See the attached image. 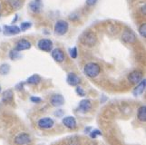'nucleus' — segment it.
<instances>
[{
	"mask_svg": "<svg viewBox=\"0 0 146 145\" xmlns=\"http://www.w3.org/2000/svg\"><path fill=\"white\" fill-rule=\"evenodd\" d=\"M84 72L90 78H95L101 72L99 64L95 63H89L84 68Z\"/></svg>",
	"mask_w": 146,
	"mask_h": 145,
	"instance_id": "obj_1",
	"label": "nucleus"
},
{
	"mask_svg": "<svg viewBox=\"0 0 146 145\" xmlns=\"http://www.w3.org/2000/svg\"><path fill=\"white\" fill-rule=\"evenodd\" d=\"M20 33V28L17 26H4V34L7 36H13Z\"/></svg>",
	"mask_w": 146,
	"mask_h": 145,
	"instance_id": "obj_13",
	"label": "nucleus"
},
{
	"mask_svg": "<svg viewBox=\"0 0 146 145\" xmlns=\"http://www.w3.org/2000/svg\"><path fill=\"white\" fill-rule=\"evenodd\" d=\"M137 117L141 122H144L146 121V106H141L138 110V113H137Z\"/></svg>",
	"mask_w": 146,
	"mask_h": 145,
	"instance_id": "obj_19",
	"label": "nucleus"
},
{
	"mask_svg": "<svg viewBox=\"0 0 146 145\" xmlns=\"http://www.w3.org/2000/svg\"><path fill=\"white\" fill-rule=\"evenodd\" d=\"M0 31H1V29H0Z\"/></svg>",
	"mask_w": 146,
	"mask_h": 145,
	"instance_id": "obj_33",
	"label": "nucleus"
},
{
	"mask_svg": "<svg viewBox=\"0 0 146 145\" xmlns=\"http://www.w3.org/2000/svg\"><path fill=\"white\" fill-rule=\"evenodd\" d=\"M63 123L65 127L70 130H74L76 128V120L73 116H66L63 119Z\"/></svg>",
	"mask_w": 146,
	"mask_h": 145,
	"instance_id": "obj_10",
	"label": "nucleus"
},
{
	"mask_svg": "<svg viewBox=\"0 0 146 145\" xmlns=\"http://www.w3.org/2000/svg\"><path fill=\"white\" fill-rule=\"evenodd\" d=\"M99 135H102V132H101L100 131H98V130H94V131H92L91 133H90V137L93 138V139H95Z\"/></svg>",
	"mask_w": 146,
	"mask_h": 145,
	"instance_id": "obj_27",
	"label": "nucleus"
},
{
	"mask_svg": "<svg viewBox=\"0 0 146 145\" xmlns=\"http://www.w3.org/2000/svg\"><path fill=\"white\" fill-rule=\"evenodd\" d=\"M30 101L32 103H39L42 102V99L40 97H36V96H32L30 97Z\"/></svg>",
	"mask_w": 146,
	"mask_h": 145,
	"instance_id": "obj_29",
	"label": "nucleus"
},
{
	"mask_svg": "<svg viewBox=\"0 0 146 145\" xmlns=\"http://www.w3.org/2000/svg\"><path fill=\"white\" fill-rule=\"evenodd\" d=\"M52 56H53V58L55 60V61L59 62V63L63 62L64 60V52L62 51L61 49H58V48L53 50Z\"/></svg>",
	"mask_w": 146,
	"mask_h": 145,
	"instance_id": "obj_15",
	"label": "nucleus"
},
{
	"mask_svg": "<svg viewBox=\"0 0 146 145\" xmlns=\"http://www.w3.org/2000/svg\"><path fill=\"white\" fill-rule=\"evenodd\" d=\"M91 108H92V103H91L90 100L84 99V100H82V101L79 103L78 109H79L80 112L87 113V112L90 111V110H91Z\"/></svg>",
	"mask_w": 146,
	"mask_h": 145,
	"instance_id": "obj_12",
	"label": "nucleus"
},
{
	"mask_svg": "<svg viewBox=\"0 0 146 145\" xmlns=\"http://www.w3.org/2000/svg\"><path fill=\"white\" fill-rule=\"evenodd\" d=\"M145 86H146V81H145V79H144V80H142V81L139 83L138 85L134 88L133 92V95H135V96L141 95V94H142L144 92Z\"/></svg>",
	"mask_w": 146,
	"mask_h": 145,
	"instance_id": "obj_16",
	"label": "nucleus"
},
{
	"mask_svg": "<svg viewBox=\"0 0 146 145\" xmlns=\"http://www.w3.org/2000/svg\"><path fill=\"white\" fill-rule=\"evenodd\" d=\"M38 127L40 129H43V130H47V129H50V128H52L54 126V121H53V119L51 118H48V117H46V118H42V119H40L38 122Z\"/></svg>",
	"mask_w": 146,
	"mask_h": 145,
	"instance_id": "obj_6",
	"label": "nucleus"
},
{
	"mask_svg": "<svg viewBox=\"0 0 146 145\" xmlns=\"http://www.w3.org/2000/svg\"><path fill=\"white\" fill-rule=\"evenodd\" d=\"M143 14H145V6H144V7H143Z\"/></svg>",
	"mask_w": 146,
	"mask_h": 145,
	"instance_id": "obj_31",
	"label": "nucleus"
},
{
	"mask_svg": "<svg viewBox=\"0 0 146 145\" xmlns=\"http://www.w3.org/2000/svg\"><path fill=\"white\" fill-rule=\"evenodd\" d=\"M30 47H31V43L26 39H21L17 42L15 50L17 52H21V51H24V50L29 49Z\"/></svg>",
	"mask_w": 146,
	"mask_h": 145,
	"instance_id": "obj_9",
	"label": "nucleus"
},
{
	"mask_svg": "<svg viewBox=\"0 0 146 145\" xmlns=\"http://www.w3.org/2000/svg\"><path fill=\"white\" fill-rule=\"evenodd\" d=\"M0 92H1V86H0Z\"/></svg>",
	"mask_w": 146,
	"mask_h": 145,
	"instance_id": "obj_32",
	"label": "nucleus"
},
{
	"mask_svg": "<svg viewBox=\"0 0 146 145\" xmlns=\"http://www.w3.org/2000/svg\"><path fill=\"white\" fill-rule=\"evenodd\" d=\"M80 41L84 46H93L94 44L96 43L97 37L95 36V34L93 32H85L83 34V36L80 38Z\"/></svg>",
	"mask_w": 146,
	"mask_h": 145,
	"instance_id": "obj_2",
	"label": "nucleus"
},
{
	"mask_svg": "<svg viewBox=\"0 0 146 145\" xmlns=\"http://www.w3.org/2000/svg\"><path fill=\"white\" fill-rule=\"evenodd\" d=\"M76 93H77V94L79 96H84L85 95V93H84V89L82 88V87H80V86H77L76 87Z\"/></svg>",
	"mask_w": 146,
	"mask_h": 145,
	"instance_id": "obj_28",
	"label": "nucleus"
},
{
	"mask_svg": "<svg viewBox=\"0 0 146 145\" xmlns=\"http://www.w3.org/2000/svg\"><path fill=\"white\" fill-rule=\"evenodd\" d=\"M40 82H41V77L38 74H33L27 80V83L28 84H38Z\"/></svg>",
	"mask_w": 146,
	"mask_h": 145,
	"instance_id": "obj_20",
	"label": "nucleus"
},
{
	"mask_svg": "<svg viewBox=\"0 0 146 145\" xmlns=\"http://www.w3.org/2000/svg\"><path fill=\"white\" fill-rule=\"evenodd\" d=\"M146 24L144 23V24H143L142 26H140V28H139V33H140V34L143 37H145L146 36Z\"/></svg>",
	"mask_w": 146,
	"mask_h": 145,
	"instance_id": "obj_25",
	"label": "nucleus"
},
{
	"mask_svg": "<svg viewBox=\"0 0 146 145\" xmlns=\"http://www.w3.org/2000/svg\"><path fill=\"white\" fill-rule=\"evenodd\" d=\"M38 47L39 49L43 50V51L50 52L53 48V42L50 39H46V38L41 39L38 42Z\"/></svg>",
	"mask_w": 146,
	"mask_h": 145,
	"instance_id": "obj_7",
	"label": "nucleus"
},
{
	"mask_svg": "<svg viewBox=\"0 0 146 145\" xmlns=\"http://www.w3.org/2000/svg\"><path fill=\"white\" fill-rule=\"evenodd\" d=\"M69 53H70V56H71L73 59H75L77 57V48L76 47H73L72 49H70Z\"/></svg>",
	"mask_w": 146,
	"mask_h": 145,
	"instance_id": "obj_26",
	"label": "nucleus"
},
{
	"mask_svg": "<svg viewBox=\"0 0 146 145\" xmlns=\"http://www.w3.org/2000/svg\"><path fill=\"white\" fill-rule=\"evenodd\" d=\"M122 39L127 44H133L136 41V36L131 29H125L122 34Z\"/></svg>",
	"mask_w": 146,
	"mask_h": 145,
	"instance_id": "obj_5",
	"label": "nucleus"
},
{
	"mask_svg": "<svg viewBox=\"0 0 146 145\" xmlns=\"http://www.w3.org/2000/svg\"><path fill=\"white\" fill-rule=\"evenodd\" d=\"M68 27L69 26L66 21H64V20H59L54 26V32L57 34L63 36V34H64L68 31Z\"/></svg>",
	"mask_w": 146,
	"mask_h": 145,
	"instance_id": "obj_3",
	"label": "nucleus"
},
{
	"mask_svg": "<svg viewBox=\"0 0 146 145\" xmlns=\"http://www.w3.org/2000/svg\"><path fill=\"white\" fill-rule=\"evenodd\" d=\"M14 99V93L12 90H7L3 93L2 95V102L3 103H11Z\"/></svg>",
	"mask_w": 146,
	"mask_h": 145,
	"instance_id": "obj_18",
	"label": "nucleus"
},
{
	"mask_svg": "<svg viewBox=\"0 0 146 145\" xmlns=\"http://www.w3.org/2000/svg\"><path fill=\"white\" fill-rule=\"evenodd\" d=\"M97 2V0H86V4H87V6H90V7H92L94 6V5H95V3Z\"/></svg>",
	"mask_w": 146,
	"mask_h": 145,
	"instance_id": "obj_30",
	"label": "nucleus"
},
{
	"mask_svg": "<svg viewBox=\"0 0 146 145\" xmlns=\"http://www.w3.org/2000/svg\"><path fill=\"white\" fill-rule=\"evenodd\" d=\"M14 142L17 145H27L31 142V137H30L29 134L26 132H22V133L17 134V135L15 137Z\"/></svg>",
	"mask_w": 146,
	"mask_h": 145,
	"instance_id": "obj_4",
	"label": "nucleus"
},
{
	"mask_svg": "<svg viewBox=\"0 0 146 145\" xmlns=\"http://www.w3.org/2000/svg\"><path fill=\"white\" fill-rule=\"evenodd\" d=\"M66 81H67L69 85H71V86H76V85H78L79 83H80V78L75 73H70L68 75H67Z\"/></svg>",
	"mask_w": 146,
	"mask_h": 145,
	"instance_id": "obj_14",
	"label": "nucleus"
},
{
	"mask_svg": "<svg viewBox=\"0 0 146 145\" xmlns=\"http://www.w3.org/2000/svg\"><path fill=\"white\" fill-rule=\"evenodd\" d=\"M29 7L31 11L35 13H38L40 12V10L42 8V2L41 0H33V1L29 4Z\"/></svg>",
	"mask_w": 146,
	"mask_h": 145,
	"instance_id": "obj_17",
	"label": "nucleus"
},
{
	"mask_svg": "<svg viewBox=\"0 0 146 145\" xmlns=\"http://www.w3.org/2000/svg\"><path fill=\"white\" fill-rule=\"evenodd\" d=\"M143 79V73L140 71H133L128 76V80L132 83H139Z\"/></svg>",
	"mask_w": 146,
	"mask_h": 145,
	"instance_id": "obj_8",
	"label": "nucleus"
},
{
	"mask_svg": "<svg viewBox=\"0 0 146 145\" xmlns=\"http://www.w3.org/2000/svg\"><path fill=\"white\" fill-rule=\"evenodd\" d=\"M10 71V66L7 64H3L0 66V73L2 75H5V74H7Z\"/></svg>",
	"mask_w": 146,
	"mask_h": 145,
	"instance_id": "obj_22",
	"label": "nucleus"
},
{
	"mask_svg": "<svg viewBox=\"0 0 146 145\" xmlns=\"http://www.w3.org/2000/svg\"><path fill=\"white\" fill-rule=\"evenodd\" d=\"M9 57L12 60H15V59H17L18 57H20V54L17 51H16V50H12L9 54Z\"/></svg>",
	"mask_w": 146,
	"mask_h": 145,
	"instance_id": "obj_24",
	"label": "nucleus"
},
{
	"mask_svg": "<svg viewBox=\"0 0 146 145\" xmlns=\"http://www.w3.org/2000/svg\"><path fill=\"white\" fill-rule=\"evenodd\" d=\"M8 3L12 8L18 9L22 5V0H8Z\"/></svg>",
	"mask_w": 146,
	"mask_h": 145,
	"instance_id": "obj_21",
	"label": "nucleus"
},
{
	"mask_svg": "<svg viewBox=\"0 0 146 145\" xmlns=\"http://www.w3.org/2000/svg\"><path fill=\"white\" fill-rule=\"evenodd\" d=\"M32 26V24L30 22H22L21 26H20V31H26L28 28H30Z\"/></svg>",
	"mask_w": 146,
	"mask_h": 145,
	"instance_id": "obj_23",
	"label": "nucleus"
},
{
	"mask_svg": "<svg viewBox=\"0 0 146 145\" xmlns=\"http://www.w3.org/2000/svg\"><path fill=\"white\" fill-rule=\"evenodd\" d=\"M51 104L54 107H59V106H62L63 104L64 103V98L62 94H54L51 97Z\"/></svg>",
	"mask_w": 146,
	"mask_h": 145,
	"instance_id": "obj_11",
	"label": "nucleus"
}]
</instances>
